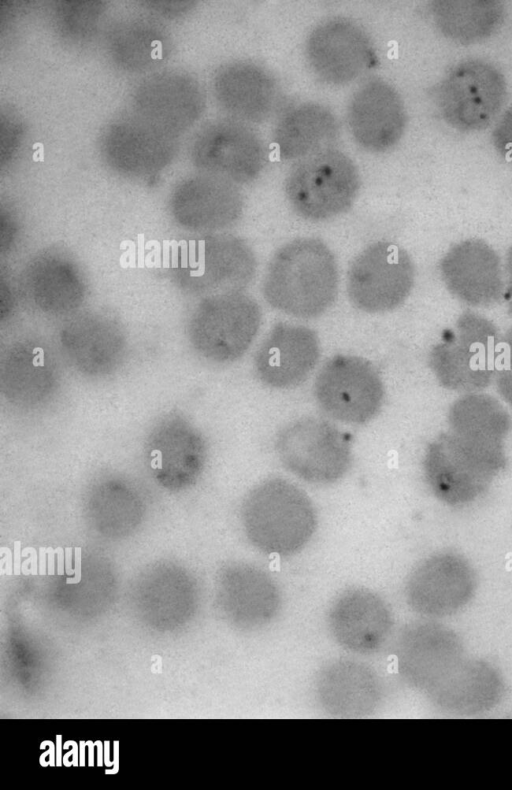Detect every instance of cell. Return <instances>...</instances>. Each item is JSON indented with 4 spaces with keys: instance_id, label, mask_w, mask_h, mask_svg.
Returning <instances> with one entry per match:
<instances>
[{
    "instance_id": "1",
    "label": "cell",
    "mask_w": 512,
    "mask_h": 790,
    "mask_svg": "<svg viewBox=\"0 0 512 790\" xmlns=\"http://www.w3.org/2000/svg\"><path fill=\"white\" fill-rule=\"evenodd\" d=\"M262 290L267 303L279 311L299 318L320 316L337 295L336 259L319 239H295L273 255Z\"/></svg>"
},
{
    "instance_id": "2",
    "label": "cell",
    "mask_w": 512,
    "mask_h": 790,
    "mask_svg": "<svg viewBox=\"0 0 512 790\" xmlns=\"http://www.w3.org/2000/svg\"><path fill=\"white\" fill-rule=\"evenodd\" d=\"M241 521L250 543L266 554L291 556L312 538L317 515L308 495L280 478L265 480L246 495Z\"/></svg>"
},
{
    "instance_id": "3",
    "label": "cell",
    "mask_w": 512,
    "mask_h": 790,
    "mask_svg": "<svg viewBox=\"0 0 512 790\" xmlns=\"http://www.w3.org/2000/svg\"><path fill=\"white\" fill-rule=\"evenodd\" d=\"M505 464L502 445H489L443 433L426 449L423 468L433 493L449 505L479 497Z\"/></svg>"
},
{
    "instance_id": "4",
    "label": "cell",
    "mask_w": 512,
    "mask_h": 790,
    "mask_svg": "<svg viewBox=\"0 0 512 790\" xmlns=\"http://www.w3.org/2000/svg\"><path fill=\"white\" fill-rule=\"evenodd\" d=\"M500 341L491 321L465 312L431 349L429 365L445 388L478 392L496 376Z\"/></svg>"
},
{
    "instance_id": "5",
    "label": "cell",
    "mask_w": 512,
    "mask_h": 790,
    "mask_svg": "<svg viewBox=\"0 0 512 790\" xmlns=\"http://www.w3.org/2000/svg\"><path fill=\"white\" fill-rule=\"evenodd\" d=\"M360 188V176L352 159L328 148L297 161L285 178V194L302 218L322 221L346 212Z\"/></svg>"
},
{
    "instance_id": "6",
    "label": "cell",
    "mask_w": 512,
    "mask_h": 790,
    "mask_svg": "<svg viewBox=\"0 0 512 790\" xmlns=\"http://www.w3.org/2000/svg\"><path fill=\"white\" fill-rule=\"evenodd\" d=\"M256 258L251 247L233 235H208L181 246L174 274L187 292L203 296L241 292L253 279Z\"/></svg>"
},
{
    "instance_id": "7",
    "label": "cell",
    "mask_w": 512,
    "mask_h": 790,
    "mask_svg": "<svg viewBox=\"0 0 512 790\" xmlns=\"http://www.w3.org/2000/svg\"><path fill=\"white\" fill-rule=\"evenodd\" d=\"M261 322L257 302L242 292L203 298L187 324L188 341L203 359L229 363L250 347Z\"/></svg>"
},
{
    "instance_id": "8",
    "label": "cell",
    "mask_w": 512,
    "mask_h": 790,
    "mask_svg": "<svg viewBox=\"0 0 512 790\" xmlns=\"http://www.w3.org/2000/svg\"><path fill=\"white\" fill-rule=\"evenodd\" d=\"M506 97L503 74L491 63L479 59L454 65L437 85L434 96L443 120L462 132L489 126Z\"/></svg>"
},
{
    "instance_id": "9",
    "label": "cell",
    "mask_w": 512,
    "mask_h": 790,
    "mask_svg": "<svg viewBox=\"0 0 512 790\" xmlns=\"http://www.w3.org/2000/svg\"><path fill=\"white\" fill-rule=\"evenodd\" d=\"M275 450L290 472L313 484L338 481L352 461L347 434L318 417H303L285 425L276 436Z\"/></svg>"
},
{
    "instance_id": "10",
    "label": "cell",
    "mask_w": 512,
    "mask_h": 790,
    "mask_svg": "<svg viewBox=\"0 0 512 790\" xmlns=\"http://www.w3.org/2000/svg\"><path fill=\"white\" fill-rule=\"evenodd\" d=\"M414 278L409 254L397 244L379 241L367 246L352 261L347 273V292L359 310L387 312L407 299Z\"/></svg>"
},
{
    "instance_id": "11",
    "label": "cell",
    "mask_w": 512,
    "mask_h": 790,
    "mask_svg": "<svg viewBox=\"0 0 512 790\" xmlns=\"http://www.w3.org/2000/svg\"><path fill=\"white\" fill-rule=\"evenodd\" d=\"M315 398L332 418L349 424H364L379 412L384 386L376 368L351 355L330 358L314 384Z\"/></svg>"
},
{
    "instance_id": "12",
    "label": "cell",
    "mask_w": 512,
    "mask_h": 790,
    "mask_svg": "<svg viewBox=\"0 0 512 790\" xmlns=\"http://www.w3.org/2000/svg\"><path fill=\"white\" fill-rule=\"evenodd\" d=\"M305 54L314 74L329 85H347L376 67L378 57L367 32L346 17H331L309 33Z\"/></svg>"
},
{
    "instance_id": "13",
    "label": "cell",
    "mask_w": 512,
    "mask_h": 790,
    "mask_svg": "<svg viewBox=\"0 0 512 790\" xmlns=\"http://www.w3.org/2000/svg\"><path fill=\"white\" fill-rule=\"evenodd\" d=\"M62 360L78 374L94 379L117 372L128 354L124 327L109 314L89 311L74 314L58 336Z\"/></svg>"
},
{
    "instance_id": "14",
    "label": "cell",
    "mask_w": 512,
    "mask_h": 790,
    "mask_svg": "<svg viewBox=\"0 0 512 790\" xmlns=\"http://www.w3.org/2000/svg\"><path fill=\"white\" fill-rule=\"evenodd\" d=\"M401 678L429 697L464 662L463 647L451 630L420 621L400 632L395 648Z\"/></svg>"
},
{
    "instance_id": "15",
    "label": "cell",
    "mask_w": 512,
    "mask_h": 790,
    "mask_svg": "<svg viewBox=\"0 0 512 790\" xmlns=\"http://www.w3.org/2000/svg\"><path fill=\"white\" fill-rule=\"evenodd\" d=\"M477 582L470 563L462 556L444 552L419 563L408 576V606L426 619L450 616L472 599Z\"/></svg>"
},
{
    "instance_id": "16",
    "label": "cell",
    "mask_w": 512,
    "mask_h": 790,
    "mask_svg": "<svg viewBox=\"0 0 512 790\" xmlns=\"http://www.w3.org/2000/svg\"><path fill=\"white\" fill-rule=\"evenodd\" d=\"M394 626L386 600L365 587L341 592L327 612V627L334 642L356 655H371L388 642Z\"/></svg>"
},
{
    "instance_id": "17",
    "label": "cell",
    "mask_w": 512,
    "mask_h": 790,
    "mask_svg": "<svg viewBox=\"0 0 512 790\" xmlns=\"http://www.w3.org/2000/svg\"><path fill=\"white\" fill-rule=\"evenodd\" d=\"M27 303L49 317H71L82 306L87 282L79 264L59 249L36 254L26 264L20 281Z\"/></svg>"
},
{
    "instance_id": "18",
    "label": "cell",
    "mask_w": 512,
    "mask_h": 790,
    "mask_svg": "<svg viewBox=\"0 0 512 790\" xmlns=\"http://www.w3.org/2000/svg\"><path fill=\"white\" fill-rule=\"evenodd\" d=\"M315 699L320 709L333 718H367L380 709L384 684L370 665L353 658L326 662L314 681Z\"/></svg>"
},
{
    "instance_id": "19",
    "label": "cell",
    "mask_w": 512,
    "mask_h": 790,
    "mask_svg": "<svg viewBox=\"0 0 512 790\" xmlns=\"http://www.w3.org/2000/svg\"><path fill=\"white\" fill-rule=\"evenodd\" d=\"M220 593L230 621L248 633L272 625L282 610L283 598L276 580L252 563L227 565L220 577Z\"/></svg>"
},
{
    "instance_id": "20",
    "label": "cell",
    "mask_w": 512,
    "mask_h": 790,
    "mask_svg": "<svg viewBox=\"0 0 512 790\" xmlns=\"http://www.w3.org/2000/svg\"><path fill=\"white\" fill-rule=\"evenodd\" d=\"M439 270L450 293L469 306H490L504 295V265L482 240L455 244L441 259Z\"/></svg>"
},
{
    "instance_id": "21",
    "label": "cell",
    "mask_w": 512,
    "mask_h": 790,
    "mask_svg": "<svg viewBox=\"0 0 512 790\" xmlns=\"http://www.w3.org/2000/svg\"><path fill=\"white\" fill-rule=\"evenodd\" d=\"M350 132L363 149L385 152L401 139L407 122L404 102L387 81L372 79L352 95L347 108Z\"/></svg>"
},
{
    "instance_id": "22",
    "label": "cell",
    "mask_w": 512,
    "mask_h": 790,
    "mask_svg": "<svg viewBox=\"0 0 512 790\" xmlns=\"http://www.w3.org/2000/svg\"><path fill=\"white\" fill-rule=\"evenodd\" d=\"M319 355V339L312 329L280 322L273 326L259 346L254 357V369L265 385L288 389L307 378Z\"/></svg>"
},
{
    "instance_id": "23",
    "label": "cell",
    "mask_w": 512,
    "mask_h": 790,
    "mask_svg": "<svg viewBox=\"0 0 512 790\" xmlns=\"http://www.w3.org/2000/svg\"><path fill=\"white\" fill-rule=\"evenodd\" d=\"M57 360L44 341L23 338L13 342L1 361V387L6 398L22 407L49 400L59 385Z\"/></svg>"
},
{
    "instance_id": "24",
    "label": "cell",
    "mask_w": 512,
    "mask_h": 790,
    "mask_svg": "<svg viewBox=\"0 0 512 790\" xmlns=\"http://www.w3.org/2000/svg\"><path fill=\"white\" fill-rule=\"evenodd\" d=\"M151 467L171 489L192 485L203 471L207 449L201 434L184 419L168 417L150 441Z\"/></svg>"
},
{
    "instance_id": "25",
    "label": "cell",
    "mask_w": 512,
    "mask_h": 790,
    "mask_svg": "<svg viewBox=\"0 0 512 790\" xmlns=\"http://www.w3.org/2000/svg\"><path fill=\"white\" fill-rule=\"evenodd\" d=\"M218 90L227 109L248 124L268 119L279 99L274 76L249 60L228 65L219 77Z\"/></svg>"
},
{
    "instance_id": "26",
    "label": "cell",
    "mask_w": 512,
    "mask_h": 790,
    "mask_svg": "<svg viewBox=\"0 0 512 790\" xmlns=\"http://www.w3.org/2000/svg\"><path fill=\"white\" fill-rule=\"evenodd\" d=\"M339 135L336 116L326 106L305 102L288 109L277 121L273 138L284 160L299 161L332 148Z\"/></svg>"
},
{
    "instance_id": "27",
    "label": "cell",
    "mask_w": 512,
    "mask_h": 790,
    "mask_svg": "<svg viewBox=\"0 0 512 790\" xmlns=\"http://www.w3.org/2000/svg\"><path fill=\"white\" fill-rule=\"evenodd\" d=\"M267 155L259 134L242 122L225 123L210 138V162L237 183L256 180L266 166Z\"/></svg>"
},
{
    "instance_id": "28",
    "label": "cell",
    "mask_w": 512,
    "mask_h": 790,
    "mask_svg": "<svg viewBox=\"0 0 512 790\" xmlns=\"http://www.w3.org/2000/svg\"><path fill=\"white\" fill-rule=\"evenodd\" d=\"M438 31L460 44H474L493 35L504 22L502 2L493 0H438L429 4Z\"/></svg>"
},
{
    "instance_id": "29",
    "label": "cell",
    "mask_w": 512,
    "mask_h": 790,
    "mask_svg": "<svg viewBox=\"0 0 512 790\" xmlns=\"http://www.w3.org/2000/svg\"><path fill=\"white\" fill-rule=\"evenodd\" d=\"M503 690V681L492 666L464 661L428 698L448 710L474 712L497 704Z\"/></svg>"
},
{
    "instance_id": "30",
    "label": "cell",
    "mask_w": 512,
    "mask_h": 790,
    "mask_svg": "<svg viewBox=\"0 0 512 790\" xmlns=\"http://www.w3.org/2000/svg\"><path fill=\"white\" fill-rule=\"evenodd\" d=\"M449 422L454 433L490 445H502L511 424L509 415L497 400L477 392L454 402Z\"/></svg>"
},
{
    "instance_id": "31",
    "label": "cell",
    "mask_w": 512,
    "mask_h": 790,
    "mask_svg": "<svg viewBox=\"0 0 512 790\" xmlns=\"http://www.w3.org/2000/svg\"><path fill=\"white\" fill-rule=\"evenodd\" d=\"M186 224L200 232H213L233 225L243 211V197L231 184L210 183L199 192Z\"/></svg>"
},
{
    "instance_id": "32",
    "label": "cell",
    "mask_w": 512,
    "mask_h": 790,
    "mask_svg": "<svg viewBox=\"0 0 512 790\" xmlns=\"http://www.w3.org/2000/svg\"><path fill=\"white\" fill-rule=\"evenodd\" d=\"M126 487L109 485L101 486L92 495L89 512L96 526L103 530H120L132 528L137 518L138 502L132 498Z\"/></svg>"
},
{
    "instance_id": "33",
    "label": "cell",
    "mask_w": 512,
    "mask_h": 790,
    "mask_svg": "<svg viewBox=\"0 0 512 790\" xmlns=\"http://www.w3.org/2000/svg\"><path fill=\"white\" fill-rule=\"evenodd\" d=\"M495 377L500 394L512 405V327L500 341Z\"/></svg>"
},
{
    "instance_id": "34",
    "label": "cell",
    "mask_w": 512,
    "mask_h": 790,
    "mask_svg": "<svg viewBox=\"0 0 512 790\" xmlns=\"http://www.w3.org/2000/svg\"><path fill=\"white\" fill-rule=\"evenodd\" d=\"M492 142L502 157L512 161V107L506 110L495 125Z\"/></svg>"
},
{
    "instance_id": "35",
    "label": "cell",
    "mask_w": 512,
    "mask_h": 790,
    "mask_svg": "<svg viewBox=\"0 0 512 790\" xmlns=\"http://www.w3.org/2000/svg\"><path fill=\"white\" fill-rule=\"evenodd\" d=\"M505 290L508 309L512 314V246L508 249L504 262Z\"/></svg>"
},
{
    "instance_id": "36",
    "label": "cell",
    "mask_w": 512,
    "mask_h": 790,
    "mask_svg": "<svg viewBox=\"0 0 512 790\" xmlns=\"http://www.w3.org/2000/svg\"><path fill=\"white\" fill-rule=\"evenodd\" d=\"M72 749L66 753L63 758L62 762L65 766L69 767L71 765L78 766L79 765V753H78V746L75 741L68 740L63 744V749H68L69 747Z\"/></svg>"
},
{
    "instance_id": "37",
    "label": "cell",
    "mask_w": 512,
    "mask_h": 790,
    "mask_svg": "<svg viewBox=\"0 0 512 790\" xmlns=\"http://www.w3.org/2000/svg\"><path fill=\"white\" fill-rule=\"evenodd\" d=\"M48 749L40 756L39 763L41 766L45 767L50 764V766H55V747L53 742L45 740L41 743L40 749H44L45 747Z\"/></svg>"
},
{
    "instance_id": "38",
    "label": "cell",
    "mask_w": 512,
    "mask_h": 790,
    "mask_svg": "<svg viewBox=\"0 0 512 790\" xmlns=\"http://www.w3.org/2000/svg\"><path fill=\"white\" fill-rule=\"evenodd\" d=\"M114 745H115V746H114V760H113V766H114V768H113V769H111V770L107 769V770L105 771V772H106V774H115V773H117V772H118V770H119V747H118V745H119V742H118V741H115V742H114Z\"/></svg>"
},
{
    "instance_id": "39",
    "label": "cell",
    "mask_w": 512,
    "mask_h": 790,
    "mask_svg": "<svg viewBox=\"0 0 512 790\" xmlns=\"http://www.w3.org/2000/svg\"><path fill=\"white\" fill-rule=\"evenodd\" d=\"M33 149L38 148L37 151L33 153V161L34 162H44V147L41 142H36L33 146Z\"/></svg>"
},
{
    "instance_id": "40",
    "label": "cell",
    "mask_w": 512,
    "mask_h": 790,
    "mask_svg": "<svg viewBox=\"0 0 512 790\" xmlns=\"http://www.w3.org/2000/svg\"><path fill=\"white\" fill-rule=\"evenodd\" d=\"M94 745L97 746V765H103V744L101 741L94 742Z\"/></svg>"
},
{
    "instance_id": "41",
    "label": "cell",
    "mask_w": 512,
    "mask_h": 790,
    "mask_svg": "<svg viewBox=\"0 0 512 790\" xmlns=\"http://www.w3.org/2000/svg\"><path fill=\"white\" fill-rule=\"evenodd\" d=\"M56 738H57V747H56V751H57V752H56V765H57V766H61V765H62V763H63V762L61 761V758H62V757H61V755H62V754H61V749L63 748V745L61 746V735H57V736H56Z\"/></svg>"
},
{
    "instance_id": "42",
    "label": "cell",
    "mask_w": 512,
    "mask_h": 790,
    "mask_svg": "<svg viewBox=\"0 0 512 790\" xmlns=\"http://www.w3.org/2000/svg\"><path fill=\"white\" fill-rule=\"evenodd\" d=\"M85 743L88 746V750H89V753H88L89 754L88 755V759H89L88 760V765L89 766H93L94 765V746L95 745L91 741H87Z\"/></svg>"
},
{
    "instance_id": "43",
    "label": "cell",
    "mask_w": 512,
    "mask_h": 790,
    "mask_svg": "<svg viewBox=\"0 0 512 790\" xmlns=\"http://www.w3.org/2000/svg\"><path fill=\"white\" fill-rule=\"evenodd\" d=\"M156 48L151 52V57L153 59H161L162 58V45L161 42L155 41Z\"/></svg>"
},
{
    "instance_id": "44",
    "label": "cell",
    "mask_w": 512,
    "mask_h": 790,
    "mask_svg": "<svg viewBox=\"0 0 512 790\" xmlns=\"http://www.w3.org/2000/svg\"><path fill=\"white\" fill-rule=\"evenodd\" d=\"M104 751H105V755H104V763H105V765L108 766V767L113 766V761L109 760V753H110L109 741L105 742V749H104Z\"/></svg>"
},
{
    "instance_id": "45",
    "label": "cell",
    "mask_w": 512,
    "mask_h": 790,
    "mask_svg": "<svg viewBox=\"0 0 512 790\" xmlns=\"http://www.w3.org/2000/svg\"><path fill=\"white\" fill-rule=\"evenodd\" d=\"M85 745H86V743L84 741H80V748H79V751H80L79 752V764H80V766H84L85 765V755H84Z\"/></svg>"
}]
</instances>
